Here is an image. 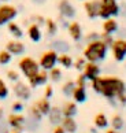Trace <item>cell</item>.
<instances>
[{
	"label": "cell",
	"mask_w": 126,
	"mask_h": 133,
	"mask_svg": "<svg viewBox=\"0 0 126 133\" xmlns=\"http://www.w3.org/2000/svg\"><path fill=\"white\" fill-rule=\"evenodd\" d=\"M51 47H52V50H55L58 54H65V52H69V50H70V44L67 41H65V40L52 41Z\"/></svg>",
	"instance_id": "obj_27"
},
{
	"label": "cell",
	"mask_w": 126,
	"mask_h": 133,
	"mask_svg": "<svg viewBox=\"0 0 126 133\" xmlns=\"http://www.w3.org/2000/svg\"><path fill=\"white\" fill-rule=\"evenodd\" d=\"M62 112H63V117H75L77 112H78L77 103H75L74 100L66 102L65 104L62 106Z\"/></svg>",
	"instance_id": "obj_21"
},
{
	"label": "cell",
	"mask_w": 126,
	"mask_h": 133,
	"mask_svg": "<svg viewBox=\"0 0 126 133\" xmlns=\"http://www.w3.org/2000/svg\"><path fill=\"white\" fill-rule=\"evenodd\" d=\"M60 125L66 130V133H75L78 130V124L74 119V117H63Z\"/></svg>",
	"instance_id": "obj_19"
},
{
	"label": "cell",
	"mask_w": 126,
	"mask_h": 133,
	"mask_svg": "<svg viewBox=\"0 0 126 133\" xmlns=\"http://www.w3.org/2000/svg\"><path fill=\"white\" fill-rule=\"evenodd\" d=\"M121 14V6L118 0H100V11L99 18L107 19L110 17H118Z\"/></svg>",
	"instance_id": "obj_4"
},
{
	"label": "cell",
	"mask_w": 126,
	"mask_h": 133,
	"mask_svg": "<svg viewBox=\"0 0 126 133\" xmlns=\"http://www.w3.org/2000/svg\"><path fill=\"white\" fill-rule=\"evenodd\" d=\"M74 88H75V81L74 80H67L65 84L62 85V93L65 96H71V93L73 91H74Z\"/></svg>",
	"instance_id": "obj_30"
},
{
	"label": "cell",
	"mask_w": 126,
	"mask_h": 133,
	"mask_svg": "<svg viewBox=\"0 0 126 133\" xmlns=\"http://www.w3.org/2000/svg\"><path fill=\"white\" fill-rule=\"evenodd\" d=\"M11 61H12V55L6 48L0 51V66H7L8 63H11Z\"/></svg>",
	"instance_id": "obj_31"
},
{
	"label": "cell",
	"mask_w": 126,
	"mask_h": 133,
	"mask_svg": "<svg viewBox=\"0 0 126 133\" xmlns=\"http://www.w3.org/2000/svg\"><path fill=\"white\" fill-rule=\"evenodd\" d=\"M58 10H59V15L65 17L66 19H74L77 15V10L70 0H59Z\"/></svg>",
	"instance_id": "obj_10"
},
{
	"label": "cell",
	"mask_w": 126,
	"mask_h": 133,
	"mask_svg": "<svg viewBox=\"0 0 126 133\" xmlns=\"http://www.w3.org/2000/svg\"><path fill=\"white\" fill-rule=\"evenodd\" d=\"M110 50L115 62H123L126 59V38L122 37L115 38L113 45L110 47Z\"/></svg>",
	"instance_id": "obj_6"
},
{
	"label": "cell",
	"mask_w": 126,
	"mask_h": 133,
	"mask_svg": "<svg viewBox=\"0 0 126 133\" xmlns=\"http://www.w3.org/2000/svg\"><path fill=\"white\" fill-rule=\"evenodd\" d=\"M32 22H34V23H37V25H40V26H44L45 18L43 15H40V14H34V15H32Z\"/></svg>",
	"instance_id": "obj_39"
},
{
	"label": "cell",
	"mask_w": 126,
	"mask_h": 133,
	"mask_svg": "<svg viewBox=\"0 0 126 133\" xmlns=\"http://www.w3.org/2000/svg\"><path fill=\"white\" fill-rule=\"evenodd\" d=\"M58 56H59V54H58L55 50H48V51H44L40 55V59H38V65L43 70H47L50 71L51 69H54L55 66H58Z\"/></svg>",
	"instance_id": "obj_5"
},
{
	"label": "cell",
	"mask_w": 126,
	"mask_h": 133,
	"mask_svg": "<svg viewBox=\"0 0 126 133\" xmlns=\"http://www.w3.org/2000/svg\"><path fill=\"white\" fill-rule=\"evenodd\" d=\"M51 133H66V130L63 129V126H62V125H55Z\"/></svg>",
	"instance_id": "obj_43"
},
{
	"label": "cell",
	"mask_w": 126,
	"mask_h": 133,
	"mask_svg": "<svg viewBox=\"0 0 126 133\" xmlns=\"http://www.w3.org/2000/svg\"><path fill=\"white\" fill-rule=\"evenodd\" d=\"M81 73L86 77L88 81H92V80H95L96 77H99L101 74V67H100L99 63H96V62H88L86 61V63H85V66H84Z\"/></svg>",
	"instance_id": "obj_11"
},
{
	"label": "cell",
	"mask_w": 126,
	"mask_h": 133,
	"mask_svg": "<svg viewBox=\"0 0 126 133\" xmlns=\"http://www.w3.org/2000/svg\"><path fill=\"white\" fill-rule=\"evenodd\" d=\"M44 26H45L47 34H48V36H51V37H54L55 34L58 33V30H59V25H58V22L55 21L54 18H45Z\"/></svg>",
	"instance_id": "obj_26"
},
{
	"label": "cell",
	"mask_w": 126,
	"mask_h": 133,
	"mask_svg": "<svg viewBox=\"0 0 126 133\" xmlns=\"http://www.w3.org/2000/svg\"><path fill=\"white\" fill-rule=\"evenodd\" d=\"M71 99L75 103H85L88 99V95H86V88L82 87H75L74 91L71 93Z\"/></svg>",
	"instance_id": "obj_22"
},
{
	"label": "cell",
	"mask_w": 126,
	"mask_h": 133,
	"mask_svg": "<svg viewBox=\"0 0 126 133\" xmlns=\"http://www.w3.org/2000/svg\"><path fill=\"white\" fill-rule=\"evenodd\" d=\"M34 106L40 110V112L43 115H48V112H50V110H51V107H52V104H51V102H50V99H47V97H40L36 103H34Z\"/></svg>",
	"instance_id": "obj_25"
},
{
	"label": "cell",
	"mask_w": 126,
	"mask_h": 133,
	"mask_svg": "<svg viewBox=\"0 0 126 133\" xmlns=\"http://www.w3.org/2000/svg\"><path fill=\"white\" fill-rule=\"evenodd\" d=\"M54 87L51 85V84H47V85L44 87V97H47V99H51L52 96H54Z\"/></svg>",
	"instance_id": "obj_40"
},
{
	"label": "cell",
	"mask_w": 126,
	"mask_h": 133,
	"mask_svg": "<svg viewBox=\"0 0 126 133\" xmlns=\"http://www.w3.org/2000/svg\"><path fill=\"white\" fill-rule=\"evenodd\" d=\"M12 92L19 100L25 102V100H29L32 97V88L29 84L23 82V81H17L14 82V87H12Z\"/></svg>",
	"instance_id": "obj_9"
},
{
	"label": "cell",
	"mask_w": 126,
	"mask_h": 133,
	"mask_svg": "<svg viewBox=\"0 0 126 133\" xmlns=\"http://www.w3.org/2000/svg\"><path fill=\"white\" fill-rule=\"evenodd\" d=\"M93 125H95L96 129H107L108 125H110V121H108V118L104 112H99V114H96L95 118H93Z\"/></svg>",
	"instance_id": "obj_23"
},
{
	"label": "cell",
	"mask_w": 126,
	"mask_h": 133,
	"mask_svg": "<svg viewBox=\"0 0 126 133\" xmlns=\"http://www.w3.org/2000/svg\"><path fill=\"white\" fill-rule=\"evenodd\" d=\"M27 37L30 38L33 43H40L43 38V32H41V26L37 25V23L32 22L30 25L27 26Z\"/></svg>",
	"instance_id": "obj_16"
},
{
	"label": "cell",
	"mask_w": 126,
	"mask_h": 133,
	"mask_svg": "<svg viewBox=\"0 0 126 133\" xmlns=\"http://www.w3.org/2000/svg\"><path fill=\"white\" fill-rule=\"evenodd\" d=\"M8 95H10V89H8L7 84L3 78H0V100H6Z\"/></svg>",
	"instance_id": "obj_33"
},
{
	"label": "cell",
	"mask_w": 126,
	"mask_h": 133,
	"mask_svg": "<svg viewBox=\"0 0 126 133\" xmlns=\"http://www.w3.org/2000/svg\"><path fill=\"white\" fill-rule=\"evenodd\" d=\"M11 133H15V132H11Z\"/></svg>",
	"instance_id": "obj_48"
},
{
	"label": "cell",
	"mask_w": 126,
	"mask_h": 133,
	"mask_svg": "<svg viewBox=\"0 0 126 133\" xmlns=\"http://www.w3.org/2000/svg\"><path fill=\"white\" fill-rule=\"evenodd\" d=\"M7 30L14 38H18V40H21V38L23 37V34H25V32H23V29L21 28V25L17 23V22H14V21L7 23Z\"/></svg>",
	"instance_id": "obj_20"
},
{
	"label": "cell",
	"mask_w": 126,
	"mask_h": 133,
	"mask_svg": "<svg viewBox=\"0 0 126 133\" xmlns=\"http://www.w3.org/2000/svg\"><path fill=\"white\" fill-rule=\"evenodd\" d=\"M48 121H50L51 125H60V122L63 119V112H62V107L58 106H52L50 112H48Z\"/></svg>",
	"instance_id": "obj_18"
},
{
	"label": "cell",
	"mask_w": 126,
	"mask_h": 133,
	"mask_svg": "<svg viewBox=\"0 0 126 133\" xmlns=\"http://www.w3.org/2000/svg\"><path fill=\"white\" fill-rule=\"evenodd\" d=\"M75 87H82V88H86V85H88V80H86V77L82 74V73H80L78 76H77L75 78Z\"/></svg>",
	"instance_id": "obj_37"
},
{
	"label": "cell",
	"mask_w": 126,
	"mask_h": 133,
	"mask_svg": "<svg viewBox=\"0 0 126 133\" xmlns=\"http://www.w3.org/2000/svg\"><path fill=\"white\" fill-rule=\"evenodd\" d=\"M18 69L21 70V73L23 74V77H25L26 80L34 77L37 73L41 70L40 65H38V61H36V59L32 58V56H22L18 61Z\"/></svg>",
	"instance_id": "obj_3"
},
{
	"label": "cell",
	"mask_w": 126,
	"mask_h": 133,
	"mask_svg": "<svg viewBox=\"0 0 126 133\" xmlns=\"http://www.w3.org/2000/svg\"><path fill=\"white\" fill-rule=\"evenodd\" d=\"M110 124H111V128H113V129L122 130L123 126H125V119L119 114H114L113 117H111V119H110Z\"/></svg>",
	"instance_id": "obj_28"
},
{
	"label": "cell",
	"mask_w": 126,
	"mask_h": 133,
	"mask_svg": "<svg viewBox=\"0 0 126 133\" xmlns=\"http://www.w3.org/2000/svg\"><path fill=\"white\" fill-rule=\"evenodd\" d=\"M48 76H50V81H52V82H59V81L62 80V77H63V71H62L60 67L55 66L54 69H51V70L48 71Z\"/></svg>",
	"instance_id": "obj_29"
},
{
	"label": "cell",
	"mask_w": 126,
	"mask_h": 133,
	"mask_svg": "<svg viewBox=\"0 0 126 133\" xmlns=\"http://www.w3.org/2000/svg\"><path fill=\"white\" fill-rule=\"evenodd\" d=\"M67 33H69V36L73 41L75 43H80L82 38H84V33H82V26L78 21H71L69 22V25H67Z\"/></svg>",
	"instance_id": "obj_14"
},
{
	"label": "cell",
	"mask_w": 126,
	"mask_h": 133,
	"mask_svg": "<svg viewBox=\"0 0 126 133\" xmlns=\"http://www.w3.org/2000/svg\"><path fill=\"white\" fill-rule=\"evenodd\" d=\"M108 50L110 48L106 45L100 38H97V40L86 43V45L84 47V50H82V56H84L88 62L100 63L107 58Z\"/></svg>",
	"instance_id": "obj_2"
},
{
	"label": "cell",
	"mask_w": 126,
	"mask_h": 133,
	"mask_svg": "<svg viewBox=\"0 0 126 133\" xmlns=\"http://www.w3.org/2000/svg\"><path fill=\"white\" fill-rule=\"evenodd\" d=\"M3 115H4V110L0 108V124H2V119H3Z\"/></svg>",
	"instance_id": "obj_45"
},
{
	"label": "cell",
	"mask_w": 126,
	"mask_h": 133,
	"mask_svg": "<svg viewBox=\"0 0 126 133\" xmlns=\"http://www.w3.org/2000/svg\"><path fill=\"white\" fill-rule=\"evenodd\" d=\"M89 82L92 89L107 100H115L121 93L126 92V82L117 76H99Z\"/></svg>",
	"instance_id": "obj_1"
},
{
	"label": "cell",
	"mask_w": 126,
	"mask_h": 133,
	"mask_svg": "<svg viewBox=\"0 0 126 133\" xmlns=\"http://www.w3.org/2000/svg\"><path fill=\"white\" fill-rule=\"evenodd\" d=\"M115 102L118 103L119 106H122V107H125L126 106V92H123V93H121V95L115 99Z\"/></svg>",
	"instance_id": "obj_42"
},
{
	"label": "cell",
	"mask_w": 126,
	"mask_h": 133,
	"mask_svg": "<svg viewBox=\"0 0 126 133\" xmlns=\"http://www.w3.org/2000/svg\"><path fill=\"white\" fill-rule=\"evenodd\" d=\"M23 108H25V106H23V102L22 100H17V102H14L12 104H11V110L12 112H22L23 111Z\"/></svg>",
	"instance_id": "obj_38"
},
{
	"label": "cell",
	"mask_w": 126,
	"mask_h": 133,
	"mask_svg": "<svg viewBox=\"0 0 126 133\" xmlns=\"http://www.w3.org/2000/svg\"><path fill=\"white\" fill-rule=\"evenodd\" d=\"M84 10L89 19L99 18L100 11V0H85L84 2Z\"/></svg>",
	"instance_id": "obj_15"
},
{
	"label": "cell",
	"mask_w": 126,
	"mask_h": 133,
	"mask_svg": "<svg viewBox=\"0 0 126 133\" xmlns=\"http://www.w3.org/2000/svg\"><path fill=\"white\" fill-rule=\"evenodd\" d=\"M73 63H74V59L70 55L69 52H65V54H59L58 56V65L63 69H71L73 67Z\"/></svg>",
	"instance_id": "obj_24"
},
{
	"label": "cell",
	"mask_w": 126,
	"mask_h": 133,
	"mask_svg": "<svg viewBox=\"0 0 126 133\" xmlns=\"http://www.w3.org/2000/svg\"><path fill=\"white\" fill-rule=\"evenodd\" d=\"M100 40L103 41V43L106 44V45H107V47L110 48L111 45H113V43H114L115 38H114V34H108V33L101 32V33H100Z\"/></svg>",
	"instance_id": "obj_35"
},
{
	"label": "cell",
	"mask_w": 126,
	"mask_h": 133,
	"mask_svg": "<svg viewBox=\"0 0 126 133\" xmlns=\"http://www.w3.org/2000/svg\"><path fill=\"white\" fill-rule=\"evenodd\" d=\"M17 15H18V8L15 6L8 3L0 4V26H4L8 22L14 21Z\"/></svg>",
	"instance_id": "obj_7"
},
{
	"label": "cell",
	"mask_w": 126,
	"mask_h": 133,
	"mask_svg": "<svg viewBox=\"0 0 126 133\" xmlns=\"http://www.w3.org/2000/svg\"><path fill=\"white\" fill-rule=\"evenodd\" d=\"M85 63H86V59L82 56V55H80V56H77L75 59H74V63H73V67L77 71H82V69H84V66H85Z\"/></svg>",
	"instance_id": "obj_34"
},
{
	"label": "cell",
	"mask_w": 126,
	"mask_h": 133,
	"mask_svg": "<svg viewBox=\"0 0 126 133\" xmlns=\"http://www.w3.org/2000/svg\"><path fill=\"white\" fill-rule=\"evenodd\" d=\"M90 133H97V130H96V128H92V129H90Z\"/></svg>",
	"instance_id": "obj_46"
},
{
	"label": "cell",
	"mask_w": 126,
	"mask_h": 133,
	"mask_svg": "<svg viewBox=\"0 0 126 133\" xmlns=\"http://www.w3.org/2000/svg\"><path fill=\"white\" fill-rule=\"evenodd\" d=\"M2 3H7V2H10V0H0Z\"/></svg>",
	"instance_id": "obj_47"
},
{
	"label": "cell",
	"mask_w": 126,
	"mask_h": 133,
	"mask_svg": "<svg viewBox=\"0 0 126 133\" xmlns=\"http://www.w3.org/2000/svg\"><path fill=\"white\" fill-rule=\"evenodd\" d=\"M6 76H7V80L11 81V82L19 81V77H21V76H19V73H18L17 70H14V69H10V70H7Z\"/></svg>",
	"instance_id": "obj_36"
},
{
	"label": "cell",
	"mask_w": 126,
	"mask_h": 133,
	"mask_svg": "<svg viewBox=\"0 0 126 133\" xmlns=\"http://www.w3.org/2000/svg\"><path fill=\"white\" fill-rule=\"evenodd\" d=\"M6 50L11 54L12 56H21L25 54L26 51V45L22 40H18V38H14V40H10L6 44Z\"/></svg>",
	"instance_id": "obj_12"
},
{
	"label": "cell",
	"mask_w": 126,
	"mask_h": 133,
	"mask_svg": "<svg viewBox=\"0 0 126 133\" xmlns=\"http://www.w3.org/2000/svg\"><path fill=\"white\" fill-rule=\"evenodd\" d=\"M29 115H30V118H32L33 121H36V122H40V121L43 119V117H44V115L40 112V110H38L34 104L29 107Z\"/></svg>",
	"instance_id": "obj_32"
},
{
	"label": "cell",
	"mask_w": 126,
	"mask_h": 133,
	"mask_svg": "<svg viewBox=\"0 0 126 133\" xmlns=\"http://www.w3.org/2000/svg\"><path fill=\"white\" fill-rule=\"evenodd\" d=\"M106 133H121V132L113 129V128H107V129H106Z\"/></svg>",
	"instance_id": "obj_44"
},
{
	"label": "cell",
	"mask_w": 126,
	"mask_h": 133,
	"mask_svg": "<svg viewBox=\"0 0 126 133\" xmlns=\"http://www.w3.org/2000/svg\"><path fill=\"white\" fill-rule=\"evenodd\" d=\"M101 29H103L104 33L115 34L119 30V23H118V21L114 17H110V18H107V19L103 21V23H101Z\"/></svg>",
	"instance_id": "obj_17"
},
{
	"label": "cell",
	"mask_w": 126,
	"mask_h": 133,
	"mask_svg": "<svg viewBox=\"0 0 126 133\" xmlns=\"http://www.w3.org/2000/svg\"><path fill=\"white\" fill-rule=\"evenodd\" d=\"M97 38H100V33L97 32H89L88 34L85 36V41L86 43H89V41H93V40H97Z\"/></svg>",
	"instance_id": "obj_41"
},
{
	"label": "cell",
	"mask_w": 126,
	"mask_h": 133,
	"mask_svg": "<svg viewBox=\"0 0 126 133\" xmlns=\"http://www.w3.org/2000/svg\"><path fill=\"white\" fill-rule=\"evenodd\" d=\"M7 125L12 129V132L21 133L25 129L26 125V118L23 117L21 112H12L7 117Z\"/></svg>",
	"instance_id": "obj_8"
},
{
	"label": "cell",
	"mask_w": 126,
	"mask_h": 133,
	"mask_svg": "<svg viewBox=\"0 0 126 133\" xmlns=\"http://www.w3.org/2000/svg\"><path fill=\"white\" fill-rule=\"evenodd\" d=\"M48 81H50V76H48V71L47 70H41L37 73V74L34 77H32V78H29L27 80V84L30 85L32 89H36V88L38 87H43V85H47Z\"/></svg>",
	"instance_id": "obj_13"
}]
</instances>
